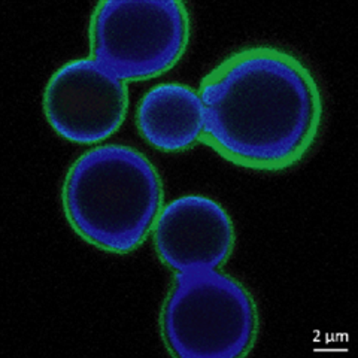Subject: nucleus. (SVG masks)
Returning a JSON list of instances; mask_svg holds the SVG:
<instances>
[{"label":"nucleus","mask_w":358,"mask_h":358,"mask_svg":"<svg viewBox=\"0 0 358 358\" xmlns=\"http://www.w3.org/2000/svg\"><path fill=\"white\" fill-rule=\"evenodd\" d=\"M192 36L185 3L178 0H108L90 21L92 59L121 81L160 76L182 59Z\"/></svg>","instance_id":"4"},{"label":"nucleus","mask_w":358,"mask_h":358,"mask_svg":"<svg viewBox=\"0 0 358 358\" xmlns=\"http://www.w3.org/2000/svg\"><path fill=\"white\" fill-rule=\"evenodd\" d=\"M127 83L94 59H78L55 71L43 92V114L52 130L78 145L100 143L122 126Z\"/></svg>","instance_id":"5"},{"label":"nucleus","mask_w":358,"mask_h":358,"mask_svg":"<svg viewBox=\"0 0 358 358\" xmlns=\"http://www.w3.org/2000/svg\"><path fill=\"white\" fill-rule=\"evenodd\" d=\"M163 201L155 166L141 151L120 143L81 154L62 188L71 227L85 242L112 254L139 248L152 231Z\"/></svg>","instance_id":"2"},{"label":"nucleus","mask_w":358,"mask_h":358,"mask_svg":"<svg viewBox=\"0 0 358 358\" xmlns=\"http://www.w3.org/2000/svg\"><path fill=\"white\" fill-rule=\"evenodd\" d=\"M203 141L245 169L279 172L315 145L324 99L309 66L275 45H251L224 59L200 84Z\"/></svg>","instance_id":"1"},{"label":"nucleus","mask_w":358,"mask_h":358,"mask_svg":"<svg viewBox=\"0 0 358 358\" xmlns=\"http://www.w3.org/2000/svg\"><path fill=\"white\" fill-rule=\"evenodd\" d=\"M159 259L176 273L212 271L234 248V226L217 200L188 194L169 201L152 229Z\"/></svg>","instance_id":"6"},{"label":"nucleus","mask_w":358,"mask_h":358,"mask_svg":"<svg viewBox=\"0 0 358 358\" xmlns=\"http://www.w3.org/2000/svg\"><path fill=\"white\" fill-rule=\"evenodd\" d=\"M136 124L151 147L166 152L184 151L203 138V102L199 92L184 84L155 85L141 99Z\"/></svg>","instance_id":"7"},{"label":"nucleus","mask_w":358,"mask_h":358,"mask_svg":"<svg viewBox=\"0 0 358 358\" xmlns=\"http://www.w3.org/2000/svg\"><path fill=\"white\" fill-rule=\"evenodd\" d=\"M166 348L181 358H238L259 334L255 300L217 268L178 273L162 310Z\"/></svg>","instance_id":"3"}]
</instances>
